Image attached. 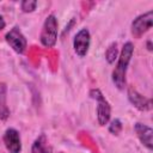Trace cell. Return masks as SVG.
<instances>
[{
	"label": "cell",
	"mask_w": 153,
	"mask_h": 153,
	"mask_svg": "<svg viewBox=\"0 0 153 153\" xmlns=\"http://www.w3.org/2000/svg\"><path fill=\"white\" fill-rule=\"evenodd\" d=\"M134 51V45L131 42H127L121 51V55L118 57V62L116 68L112 72V81L116 85L117 88L123 90L126 86V73H127V67L130 62L131 55Z\"/></svg>",
	"instance_id": "1"
},
{
	"label": "cell",
	"mask_w": 153,
	"mask_h": 153,
	"mask_svg": "<svg viewBox=\"0 0 153 153\" xmlns=\"http://www.w3.org/2000/svg\"><path fill=\"white\" fill-rule=\"evenodd\" d=\"M39 39L41 43L47 48H51L55 45L57 39V19L54 14L48 16L44 20Z\"/></svg>",
	"instance_id": "2"
},
{
	"label": "cell",
	"mask_w": 153,
	"mask_h": 153,
	"mask_svg": "<svg viewBox=\"0 0 153 153\" xmlns=\"http://www.w3.org/2000/svg\"><path fill=\"white\" fill-rule=\"evenodd\" d=\"M90 96L97 100V117H98V122L100 126H105L109 120H110V115H111V108L108 103V100L105 99V97L103 96V93L99 90H91Z\"/></svg>",
	"instance_id": "3"
},
{
	"label": "cell",
	"mask_w": 153,
	"mask_h": 153,
	"mask_svg": "<svg viewBox=\"0 0 153 153\" xmlns=\"http://www.w3.org/2000/svg\"><path fill=\"white\" fill-rule=\"evenodd\" d=\"M153 22V12L148 11L141 16H139L134 22L131 23V33L135 37H141L146 31H148L152 26Z\"/></svg>",
	"instance_id": "4"
},
{
	"label": "cell",
	"mask_w": 153,
	"mask_h": 153,
	"mask_svg": "<svg viewBox=\"0 0 153 153\" xmlns=\"http://www.w3.org/2000/svg\"><path fill=\"white\" fill-rule=\"evenodd\" d=\"M6 42L18 54H22L26 48V38L18 27H13L6 33Z\"/></svg>",
	"instance_id": "5"
},
{
	"label": "cell",
	"mask_w": 153,
	"mask_h": 153,
	"mask_svg": "<svg viewBox=\"0 0 153 153\" xmlns=\"http://www.w3.org/2000/svg\"><path fill=\"white\" fill-rule=\"evenodd\" d=\"M90 42H91V36L87 29H81L75 35L74 41H73V47H74L75 53L80 57H84L87 54L88 48H90Z\"/></svg>",
	"instance_id": "6"
},
{
	"label": "cell",
	"mask_w": 153,
	"mask_h": 153,
	"mask_svg": "<svg viewBox=\"0 0 153 153\" xmlns=\"http://www.w3.org/2000/svg\"><path fill=\"white\" fill-rule=\"evenodd\" d=\"M4 143L10 153H19L22 149V141H20V135L19 133L10 128L5 131L4 134Z\"/></svg>",
	"instance_id": "7"
},
{
	"label": "cell",
	"mask_w": 153,
	"mask_h": 153,
	"mask_svg": "<svg viewBox=\"0 0 153 153\" xmlns=\"http://www.w3.org/2000/svg\"><path fill=\"white\" fill-rule=\"evenodd\" d=\"M128 98L130 100V103L139 110L141 111H147L151 110L152 108V102L151 99L143 97L142 94H140L134 87H129L128 88Z\"/></svg>",
	"instance_id": "8"
},
{
	"label": "cell",
	"mask_w": 153,
	"mask_h": 153,
	"mask_svg": "<svg viewBox=\"0 0 153 153\" xmlns=\"http://www.w3.org/2000/svg\"><path fill=\"white\" fill-rule=\"evenodd\" d=\"M134 129H135V133H136L139 140L141 141V143L151 151L152 149V136H153L152 128H149L148 126L142 124V123H136Z\"/></svg>",
	"instance_id": "9"
},
{
	"label": "cell",
	"mask_w": 153,
	"mask_h": 153,
	"mask_svg": "<svg viewBox=\"0 0 153 153\" xmlns=\"http://www.w3.org/2000/svg\"><path fill=\"white\" fill-rule=\"evenodd\" d=\"M31 153H50V147L48 146V140L45 135L42 134L35 140L31 148Z\"/></svg>",
	"instance_id": "10"
},
{
	"label": "cell",
	"mask_w": 153,
	"mask_h": 153,
	"mask_svg": "<svg viewBox=\"0 0 153 153\" xmlns=\"http://www.w3.org/2000/svg\"><path fill=\"white\" fill-rule=\"evenodd\" d=\"M105 56H106V60H108L109 63L115 62V60L117 59V43H112L108 48V50L105 53Z\"/></svg>",
	"instance_id": "11"
},
{
	"label": "cell",
	"mask_w": 153,
	"mask_h": 153,
	"mask_svg": "<svg viewBox=\"0 0 153 153\" xmlns=\"http://www.w3.org/2000/svg\"><path fill=\"white\" fill-rule=\"evenodd\" d=\"M36 6H37V1H35V0H24V1H22V10L26 13L35 11Z\"/></svg>",
	"instance_id": "12"
},
{
	"label": "cell",
	"mask_w": 153,
	"mask_h": 153,
	"mask_svg": "<svg viewBox=\"0 0 153 153\" xmlns=\"http://www.w3.org/2000/svg\"><path fill=\"white\" fill-rule=\"evenodd\" d=\"M109 130H110V133L117 135V134L122 130V123H121V121H120V120H114V121L111 122L110 127H109Z\"/></svg>",
	"instance_id": "13"
},
{
	"label": "cell",
	"mask_w": 153,
	"mask_h": 153,
	"mask_svg": "<svg viewBox=\"0 0 153 153\" xmlns=\"http://www.w3.org/2000/svg\"><path fill=\"white\" fill-rule=\"evenodd\" d=\"M4 27H5V20H4V18L0 16V31H1Z\"/></svg>",
	"instance_id": "14"
}]
</instances>
